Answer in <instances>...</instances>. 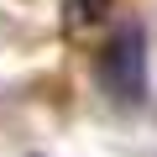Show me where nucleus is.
<instances>
[{
	"mask_svg": "<svg viewBox=\"0 0 157 157\" xmlns=\"http://www.w3.org/2000/svg\"><path fill=\"white\" fill-rule=\"evenodd\" d=\"M94 73H100V84L110 89V100H121V105H136V100L147 94V58H141V26H121V32H115V37L105 42V52H100Z\"/></svg>",
	"mask_w": 157,
	"mask_h": 157,
	"instance_id": "f257e3e1",
	"label": "nucleus"
},
{
	"mask_svg": "<svg viewBox=\"0 0 157 157\" xmlns=\"http://www.w3.org/2000/svg\"><path fill=\"white\" fill-rule=\"evenodd\" d=\"M105 6H110V0H68V21H73V26L100 21V16H105Z\"/></svg>",
	"mask_w": 157,
	"mask_h": 157,
	"instance_id": "f03ea898",
	"label": "nucleus"
}]
</instances>
